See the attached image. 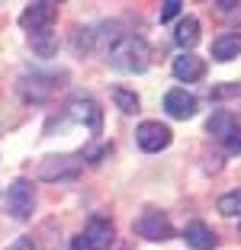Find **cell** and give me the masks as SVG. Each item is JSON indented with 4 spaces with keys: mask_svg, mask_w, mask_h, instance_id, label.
Masks as SVG:
<instances>
[{
    "mask_svg": "<svg viewBox=\"0 0 241 250\" xmlns=\"http://www.w3.org/2000/svg\"><path fill=\"white\" fill-rule=\"evenodd\" d=\"M106 61L119 74H145L151 67V45L142 36H122L106 52Z\"/></svg>",
    "mask_w": 241,
    "mask_h": 250,
    "instance_id": "obj_1",
    "label": "cell"
},
{
    "mask_svg": "<svg viewBox=\"0 0 241 250\" xmlns=\"http://www.w3.org/2000/svg\"><path fill=\"white\" fill-rule=\"evenodd\" d=\"M3 208H7L10 218H16V221H29L32 212H36V186H32L26 177H16L13 183L7 186Z\"/></svg>",
    "mask_w": 241,
    "mask_h": 250,
    "instance_id": "obj_2",
    "label": "cell"
},
{
    "mask_svg": "<svg viewBox=\"0 0 241 250\" xmlns=\"http://www.w3.org/2000/svg\"><path fill=\"white\" fill-rule=\"evenodd\" d=\"M65 116H68V122L84 125L90 135L103 132V109L90 93H74L71 100H68V106H65Z\"/></svg>",
    "mask_w": 241,
    "mask_h": 250,
    "instance_id": "obj_3",
    "label": "cell"
},
{
    "mask_svg": "<svg viewBox=\"0 0 241 250\" xmlns=\"http://www.w3.org/2000/svg\"><path fill=\"white\" fill-rule=\"evenodd\" d=\"M55 83H58V77H51V74H23L20 81H16V93L26 100V103L32 106H42L51 100V93H55Z\"/></svg>",
    "mask_w": 241,
    "mask_h": 250,
    "instance_id": "obj_4",
    "label": "cell"
},
{
    "mask_svg": "<svg viewBox=\"0 0 241 250\" xmlns=\"http://www.w3.org/2000/svg\"><path fill=\"white\" fill-rule=\"evenodd\" d=\"M84 170V154H51L39 164V180L55 183V180H74Z\"/></svg>",
    "mask_w": 241,
    "mask_h": 250,
    "instance_id": "obj_5",
    "label": "cell"
},
{
    "mask_svg": "<svg viewBox=\"0 0 241 250\" xmlns=\"http://www.w3.org/2000/svg\"><path fill=\"white\" fill-rule=\"evenodd\" d=\"M135 141H139L142 151H148V154H158V151L170 147L174 132H170V125L158 122V119H148V122H142L139 128H135Z\"/></svg>",
    "mask_w": 241,
    "mask_h": 250,
    "instance_id": "obj_6",
    "label": "cell"
},
{
    "mask_svg": "<svg viewBox=\"0 0 241 250\" xmlns=\"http://www.w3.org/2000/svg\"><path fill=\"white\" fill-rule=\"evenodd\" d=\"M135 231H139V237H145V241H151V244H164V241L174 237V225H170V218L164 212H154V208H148V212L139 215Z\"/></svg>",
    "mask_w": 241,
    "mask_h": 250,
    "instance_id": "obj_7",
    "label": "cell"
},
{
    "mask_svg": "<svg viewBox=\"0 0 241 250\" xmlns=\"http://www.w3.org/2000/svg\"><path fill=\"white\" fill-rule=\"evenodd\" d=\"M58 20V3L55 0H36L20 13V26L26 32H39V29H51V22Z\"/></svg>",
    "mask_w": 241,
    "mask_h": 250,
    "instance_id": "obj_8",
    "label": "cell"
},
{
    "mask_svg": "<svg viewBox=\"0 0 241 250\" xmlns=\"http://www.w3.org/2000/svg\"><path fill=\"white\" fill-rule=\"evenodd\" d=\"M196 109H199V100L190 93V90H183V87H174V90H168L164 93V112H168L170 119H193L196 116Z\"/></svg>",
    "mask_w": 241,
    "mask_h": 250,
    "instance_id": "obj_9",
    "label": "cell"
},
{
    "mask_svg": "<svg viewBox=\"0 0 241 250\" xmlns=\"http://www.w3.org/2000/svg\"><path fill=\"white\" fill-rule=\"evenodd\" d=\"M84 244H87V250H106L113 244V237H116V228H113L110 218H103V215H94V218L87 221V228H84Z\"/></svg>",
    "mask_w": 241,
    "mask_h": 250,
    "instance_id": "obj_10",
    "label": "cell"
},
{
    "mask_svg": "<svg viewBox=\"0 0 241 250\" xmlns=\"http://www.w3.org/2000/svg\"><path fill=\"white\" fill-rule=\"evenodd\" d=\"M170 71H174L177 81H183V83H196L199 77L206 74V61L199 58V55H193V52H180V55L174 58V64H170Z\"/></svg>",
    "mask_w": 241,
    "mask_h": 250,
    "instance_id": "obj_11",
    "label": "cell"
},
{
    "mask_svg": "<svg viewBox=\"0 0 241 250\" xmlns=\"http://www.w3.org/2000/svg\"><path fill=\"white\" fill-rule=\"evenodd\" d=\"M183 241L193 250H216L219 247V237H216V231H212L206 221H190V225L183 228Z\"/></svg>",
    "mask_w": 241,
    "mask_h": 250,
    "instance_id": "obj_12",
    "label": "cell"
},
{
    "mask_svg": "<svg viewBox=\"0 0 241 250\" xmlns=\"http://www.w3.org/2000/svg\"><path fill=\"white\" fill-rule=\"evenodd\" d=\"M241 125H238V116L228 109H216L209 116V122H206V132L212 135V138H219V141H228L235 132H238Z\"/></svg>",
    "mask_w": 241,
    "mask_h": 250,
    "instance_id": "obj_13",
    "label": "cell"
},
{
    "mask_svg": "<svg viewBox=\"0 0 241 250\" xmlns=\"http://www.w3.org/2000/svg\"><path fill=\"white\" fill-rule=\"evenodd\" d=\"M241 55V32H222L219 39H212V61L228 64Z\"/></svg>",
    "mask_w": 241,
    "mask_h": 250,
    "instance_id": "obj_14",
    "label": "cell"
},
{
    "mask_svg": "<svg viewBox=\"0 0 241 250\" xmlns=\"http://www.w3.org/2000/svg\"><path fill=\"white\" fill-rule=\"evenodd\" d=\"M174 42L180 45L183 52H193V45L199 42V20H196V16H183V20L177 22Z\"/></svg>",
    "mask_w": 241,
    "mask_h": 250,
    "instance_id": "obj_15",
    "label": "cell"
},
{
    "mask_svg": "<svg viewBox=\"0 0 241 250\" xmlns=\"http://www.w3.org/2000/svg\"><path fill=\"white\" fill-rule=\"evenodd\" d=\"M29 48L39 55V58H55V55H58V36H55L51 29L29 32Z\"/></svg>",
    "mask_w": 241,
    "mask_h": 250,
    "instance_id": "obj_16",
    "label": "cell"
},
{
    "mask_svg": "<svg viewBox=\"0 0 241 250\" xmlns=\"http://www.w3.org/2000/svg\"><path fill=\"white\" fill-rule=\"evenodd\" d=\"M113 103H116V109H122L125 116H135L139 106H142V100L132 93V90H125V87H113Z\"/></svg>",
    "mask_w": 241,
    "mask_h": 250,
    "instance_id": "obj_17",
    "label": "cell"
},
{
    "mask_svg": "<svg viewBox=\"0 0 241 250\" xmlns=\"http://www.w3.org/2000/svg\"><path fill=\"white\" fill-rule=\"evenodd\" d=\"M96 48V32L94 26H80L77 32H74V52L77 55H90Z\"/></svg>",
    "mask_w": 241,
    "mask_h": 250,
    "instance_id": "obj_18",
    "label": "cell"
},
{
    "mask_svg": "<svg viewBox=\"0 0 241 250\" xmlns=\"http://www.w3.org/2000/svg\"><path fill=\"white\" fill-rule=\"evenodd\" d=\"M219 212L228 215V218H241V186L232 192H225V196L219 199Z\"/></svg>",
    "mask_w": 241,
    "mask_h": 250,
    "instance_id": "obj_19",
    "label": "cell"
},
{
    "mask_svg": "<svg viewBox=\"0 0 241 250\" xmlns=\"http://www.w3.org/2000/svg\"><path fill=\"white\" fill-rule=\"evenodd\" d=\"M180 0H164V3H161V10H158V20L161 22H170L174 20V16H180Z\"/></svg>",
    "mask_w": 241,
    "mask_h": 250,
    "instance_id": "obj_20",
    "label": "cell"
},
{
    "mask_svg": "<svg viewBox=\"0 0 241 250\" xmlns=\"http://www.w3.org/2000/svg\"><path fill=\"white\" fill-rule=\"evenodd\" d=\"M7 250H36V244H32V237H16L13 244H7Z\"/></svg>",
    "mask_w": 241,
    "mask_h": 250,
    "instance_id": "obj_21",
    "label": "cell"
},
{
    "mask_svg": "<svg viewBox=\"0 0 241 250\" xmlns=\"http://www.w3.org/2000/svg\"><path fill=\"white\" fill-rule=\"evenodd\" d=\"M225 147H228V151H232V154H241V128H238V132H235L232 138L225 141Z\"/></svg>",
    "mask_w": 241,
    "mask_h": 250,
    "instance_id": "obj_22",
    "label": "cell"
},
{
    "mask_svg": "<svg viewBox=\"0 0 241 250\" xmlns=\"http://www.w3.org/2000/svg\"><path fill=\"white\" fill-rule=\"evenodd\" d=\"M68 250H87V244H84V237H71V244H68Z\"/></svg>",
    "mask_w": 241,
    "mask_h": 250,
    "instance_id": "obj_23",
    "label": "cell"
},
{
    "mask_svg": "<svg viewBox=\"0 0 241 250\" xmlns=\"http://www.w3.org/2000/svg\"><path fill=\"white\" fill-rule=\"evenodd\" d=\"M238 234H241V228H238Z\"/></svg>",
    "mask_w": 241,
    "mask_h": 250,
    "instance_id": "obj_24",
    "label": "cell"
}]
</instances>
